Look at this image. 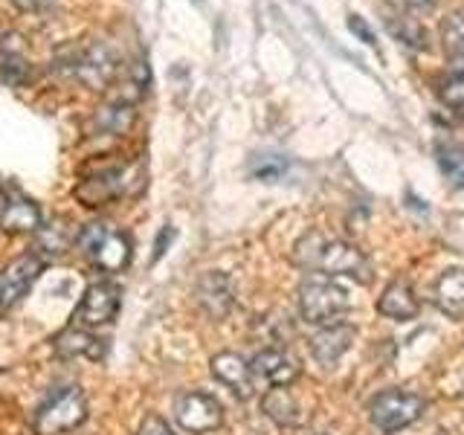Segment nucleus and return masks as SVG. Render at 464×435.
<instances>
[{"mask_svg":"<svg viewBox=\"0 0 464 435\" xmlns=\"http://www.w3.org/2000/svg\"><path fill=\"white\" fill-rule=\"evenodd\" d=\"M294 261L308 273L323 276H354L369 282V258L354 244L343 238H331L325 232H308L294 246Z\"/></svg>","mask_w":464,"mask_h":435,"instance_id":"f257e3e1","label":"nucleus"},{"mask_svg":"<svg viewBox=\"0 0 464 435\" xmlns=\"http://www.w3.org/2000/svg\"><path fill=\"white\" fill-rule=\"evenodd\" d=\"M348 308H352L348 290L334 282L331 276L314 273L299 285V311L304 316V323L323 328L340 325Z\"/></svg>","mask_w":464,"mask_h":435,"instance_id":"f03ea898","label":"nucleus"},{"mask_svg":"<svg viewBox=\"0 0 464 435\" xmlns=\"http://www.w3.org/2000/svg\"><path fill=\"white\" fill-rule=\"evenodd\" d=\"M79 250L93 267L105 273H120L130 261V238L111 224H87L79 232Z\"/></svg>","mask_w":464,"mask_h":435,"instance_id":"7ed1b4c3","label":"nucleus"},{"mask_svg":"<svg viewBox=\"0 0 464 435\" xmlns=\"http://www.w3.org/2000/svg\"><path fill=\"white\" fill-rule=\"evenodd\" d=\"M87 401L79 386H62L38 406L35 412V432L38 435H64L84 424Z\"/></svg>","mask_w":464,"mask_h":435,"instance_id":"20e7f679","label":"nucleus"},{"mask_svg":"<svg viewBox=\"0 0 464 435\" xmlns=\"http://www.w3.org/2000/svg\"><path fill=\"white\" fill-rule=\"evenodd\" d=\"M369 415H372V424L381 432H386V435L401 432L403 427L415 424V420L424 415V398L412 395V392L389 389L372 401Z\"/></svg>","mask_w":464,"mask_h":435,"instance_id":"39448f33","label":"nucleus"},{"mask_svg":"<svg viewBox=\"0 0 464 435\" xmlns=\"http://www.w3.org/2000/svg\"><path fill=\"white\" fill-rule=\"evenodd\" d=\"M116 62H120V58L113 55V50L108 47V44L96 41V44H87V47L70 50L67 70L84 84L105 87L116 76V67H120Z\"/></svg>","mask_w":464,"mask_h":435,"instance_id":"423d86ee","label":"nucleus"},{"mask_svg":"<svg viewBox=\"0 0 464 435\" xmlns=\"http://www.w3.org/2000/svg\"><path fill=\"white\" fill-rule=\"evenodd\" d=\"M174 418L186 432H212L221 427L224 410L212 395L207 392H186L178 401H174Z\"/></svg>","mask_w":464,"mask_h":435,"instance_id":"0eeeda50","label":"nucleus"},{"mask_svg":"<svg viewBox=\"0 0 464 435\" xmlns=\"http://www.w3.org/2000/svg\"><path fill=\"white\" fill-rule=\"evenodd\" d=\"M130 180H134V169L130 166H111V169L93 171L91 178H84L76 186V200L82 207H102V203L125 195Z\"/></svg>","mask_w":464,"mask_h":435,"instance_id":"6e6552de","label":"nucleus"},{"mask_svg":"<svg viewBox=\"0 0 464 435\" xmlns=\"http://www.w3.org/2000/svg\"><path fill=\"white\" fill-rule=\"evenodd\" d=\"M41 270H44V256L38 253H24L0 270V314L18 304V299L33 287Z\"/></svg>","mask_w":464,"mask_h":435,"instance_id":"1a4fd4ad","label":"nucleus"},{"mask_svg":"<svg viewBox=\"0 0 464 435\" xmlns=\"http://www.w3.org/2000/svg\"><path fill=\"white\" fill-rule=\"evenodd\" d=\"M120 304H122L120 287L113 282H96L84 290V296L76 308V319H79V325H87V328L108 325L111 319L120 314Z\"/></svg>","mask_w":464,"mask_h":435,"instance_id":"9d476101","label":"nucleus"},{"mask_svg":"<svg viewBox=\"0 0 464 435\" xmlns=\"http://www.w3.org/2000/svg\"><path fill=\"white\" fill-rule=\"evenodd\" d=\"M256 381H265L267 386H290L299 377V360L285 352V348H265L253 357Z\"/></svg>","mask_w":464,"mask_h":435,"instance_id":"9b49d317","label":"nucleus"},{"mask_svg":"<svg viewBox=\"0 0 464 435\" xmlns=\"http://www.w3.org/2000/svg\"><path fill=\"white\" fill-rule=\"evenodd\" d=\"M212 374L221 381L229 392H236V395L244 401L253 395L256 389V374H253V366L246 362L244 357L232 354V352H221L212 357Z\"/></svg>","mask_w":464,"mask_h":435,"instance_id":"f8f14e48","label":"nucleus"},{"mask_svg":"<svg viewBox=\"0 0 464 435\" xmlns=\"http://www.w3.org/2000/svg\"><path fill=\"white\" fill-rule=\"evenodd\" d=\"M198 302L200 308L215 319H224L232 308V287L224 273H207L198 282Z\"/></svg>","mask_w":464,"mask_h":435,"instance_id":"ddd939ff","label":"nucleus"},{"mask_svg":"<svg viewBox=\"0 0 464 435\" xmlns=\"http://www.w3.org/2000/svg\"><path fill=\"white\" fill-rule=\"evenodd\" d=\"M354 340V328L352 325H328L316 334V337L311 340V352L314 357L323 362V366H334L345 352H348V345H352Z\"/></svg>","mask_w":464,"mask_h":435,"instance_id":"4468645a","label":"nucleus"},{"mask_svg":"<svg viewBox=\"0 0 464 435\" xmlns=\"http://www.w3.org/2000/svg\"><path fill=\"white\" fill-rule=\"evenodd\" d=\"M377 311H381L383 316L389 319H415L418 311H420V302L415 296V290L410 287V282H392L386 290H383V296L377 299Z\"/></svg>","mask_w":464,"mask_h":435,"instance_id":"2eb2a0df","label":"nucleus"},{"mask_svg":"<svg viewBox=\"0 0 464 435\" xmlns=\"http://www.w3.org/2000/svg\"><path fill=\"white\" fill-rule=\"evenodd\" d=\"M435 304L447 316H464V267H453L441 273V279L435 282Z\"/></svg>","mask_w":464,"mask_h":435,"instance_id":"dca6fc26","label":"nucleus"},{"mask_svg":"<svg viewBox=\"0 0 464 435\" xmlns=\"http://www.w3.org/2000/svg\"><path fill=\"white\" fill-rule=\"evenodd\" d=\"M41 227H44V218L33 200H26V198L6 200L4 212H0V229L18 236V232H35Z\"/></svg>","mask_w":464,"mask_h":435,"instance_id":"f3484780","label":"nucleus"},{"mask_svg":"<svg viewBox=\"0 0 464 435\" xmlns=\"http://www.w3.org/2000/svg\"><path fill=\"white\" fill-rule=\"evenodd\" d=\"M261 410H265V415L273 418L276 424H282V427H296L302 420L299 403L294 395H290L287 386H273L267 395L261 398Z\"/></svg>","mask_w":464,"mask_h":435,"instance_id":"a211bd4d","label":"nucleus"},{"mask_svg":"<svg viewBox=\"0 0 464 435\" xmlns=\"http://www.w3.org/2000/svg\"><path fill=\"white\" fill-rule=\"evenodd\" d=\"M55 348H58V354H64V357L99 360L102 354H105V345H102V340H96L93 334H87L82 328H67L64 334H58Z\"/></svg>","mask_w":464,"mask_h":435,"instance_id":"6ab92c4d","label":"nucleus"},{"mask_svg":"<svg viewBox=\"0 0 464 435\" xmlns=\"http://www.w3.org/2000/svg\"><path fill=\"white\" fill-rule=\"evenodd\" d=\"M93 122L99 130H105V134H120V130H125L134 122V102H125V99L111 102V105H105L96 113Z\"/></svg>","mask_w":464,"mask_h":435,"instance_id":"aec40b11","label":"nucleus"},{"mask_svg":"<svg viewBox=\"0 0 464 435\" xmlns=\"http://www.w3.org/2000/svg\"><path fill=\"white\" fill-rule=\"evenodd\" d=\"M439 99L441 105L464 122V72H450L439 84Z\"/></svg>","mask_w":464,"mask_h":435,"instance_id":"412c9836","label":"nucleus"},{"mask_svg":"<svg viewBox=\"0 0 464 435\" xmlns=\"http://www.w3.org/2000/svg\"><path fill=\"white\" fill-rule=\"evenodd\" d=\"M439 166H441V174L450 180V186L464 188V149H459V145H447V149H441Z\"/></svg>","mask_w":464,"mask_h":435,"instance_id":"4be33fe9","label":"nucleus"},{"mask_svg":"<svg viewBox=\"0 0 464 435\" xmlns=\"http://www.w3.org/2000/svg\"><path fill=\"white\" fill-rule=\"evenodd\" d=\"M44 236H41V250H47L53 256L64 253L67 244H70V232H67V224L64 221H53L50 227H41Z\"/></svg>","mask_w":464,"mask_h":435,"instance_id":"5701e85b","label":"nucleus"},{"mask_svg":"<svg viewBox=\"0 0 464 435\" xmlns=\"http://www.w3.org/2000/svg\"><path fill=\"white\" fill-rule=\"evenodd\" d=\"M285 169H287V163L276 157V154H261V157H256V163H253V174L258 180H267V183L279 180L285 174Z\"/></svg>","mask_w":464,"mask_h":435,"instance_id":"b1692460","label":"nucleus"},{"mask_svg":"<svg viewBox=\"0 0 464 435\" xmlns=\"http://www.w3.org/2000/svg\"><path fill=\"white\" fill-rule=\"evenodd\" d=\"M137 435H174V432H171V427L160 415H149V418L142 420V427H140Z\"/></svg>","mask_w":464,"mask_h":435,"instance_id":"393cba45","label":"nucleus"},{"mask_svg":"<svg viewBox=\"0 0 464 435\" xmlns=\"http://www.w3.org/2000/svg\"><path fill=\"white\" fill-rule=\"evenodd\" d=\"M348 29H352V33H354L362 44H369V47H374V33L369 29V24L360 18V14H352V18H348Z\"/></svg>","mask_w":464,"mask_h":435,"instance_id":"a878e982","label":"nucleus"},{"mask_svg":"<svg viewBox=\"0 0 464 435\" xmlns=\"http://www.w3.org/2000/svg\"><path fill=\"white\" fill-rule=\"evenodd\" d=\"M392 4L401 6V9H427L435 4V0H392Z\"/></svg>","mask_w":464,"mask_h":435,"instance_id":"bb28decb","label":"nucleus"},{"mask_svg":"<svg viewBox=\"0 0 464 435\" xmlns=\"http://www.w3.org/2000/svg\"><path fill=\"white\" fill-rule=\"evenodd\" d=\"M12 4L18 9H24V12H35L41 6H47V0H12Z\"/></svg>","mask_w":464,"mask_h":435,"instance_id":"cd10ccee","label":"nucleus"},{"mask_svg":"<svg viewBox=\"0 0 464 435\" xmlns=\"http://www.w3.org/2000/svg\"><path fill=\"white\" fill-rule=\"evenodd\" d=\"M4 207H6V198H4V188H0V212H4Z\"/></svg>","mask_w":464,"mask_h":435,"instance_id":"c85d7f7f","label":"nucleus"}]
</instances>
